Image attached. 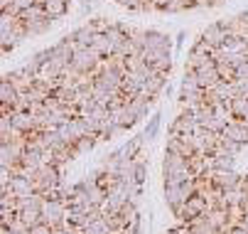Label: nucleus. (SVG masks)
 <instances>
[{"mask_svg":"<svg viewBox=\"0 0 248 234\" xmlns=\"http://www.w3.org/2000/svg\"><path fill=\"white\" fill-rule=\"evenodd\" d=\"M34 190L37 192H47V190H54L62 185V168L57 165H40V170L34 173Z\"/></svg>","mask_w":248,"mask_h":234,"instance_id":"nucleus-1","label":"nucleus"},{"mask_svg":"<svg viewBox=\"0 0 248 234\" xmlns=\"http://www.w3.org/2000/svg\"><path fill=\"white\" fill-rule=\"evenodd\" d=\"M66 202L57 197H45V205H42V222H47L49 227H62L66 219Z\"/></svg>","mask_w":248,"mask_h":234,"instance_id":"nucleus-2","label":"nucleus"},{"mask_svg":"<svg viewBox=\"0 0 248 234\" xmlns=\"http://www.w3.org/2000/svg\"><path fill=\"white\" fill-rule=\"evenodd\" d=\"M162 175H165V178H172V175H192V170H189V158H185V155H180V153L165 150Z\"/></svg>","mask_w":248,"mask_h":234,"instance_id":"nucleus-3","label":"nucleus"},{"mask_svg":"<svg viewBox=\"0 0 248 234\" xmlns=\"http://www.w3.org/2000/svg\"><path fill=\"white\" fill-rule=\"evenodd\" d=\"M202 40L206 42V45H211V47H224L226 42H229V32H226V27H224V22L219 20V22H211L204 32H202Z\"/></svg>","mask_w":248,"mask_h":234,"instance_id":"nucleus-4","label":"nucleus"},{"mask_svg":"<svg viewBox=\"0 0 248 234\" xmlns=\"http://www.w3.org/2000/svg\"><path fill=\"white\" fill-rule=\"evenodd\" d=\"M197 131H202V126L197 123L194 114H180L170 126V133H174V136H182V133H197Z\"/></svg>","mask_w":248,"mask_h":234,"instance_id":"nucleus-5","label":"nucleus"},{"mask_svg":"<svg viewBox=\"0 0 248 234\" xmlns=\"http://www.w3.org/2000/svg\"><path fill=\"white\" fill-rule=\"evenodd\" d=\"M224 136L226 138H231V141H236V143H248V123L246 121H241V118H231L229 123H226V128H224Z\"/></svg>","mask_w":248,"mask_h":234,"instance_id":"nucleus-6","label":"nucleus"},{"mask_svg":"<svg viewBox=\"0 0 248 234\" xmlns=\"http://www.w3.org/2000/svg\"><path fill=\"white\" fill-rule=\"evenodd\" d=\"M209 212V202H206V197L204 195H192L187 202H185V222L192 219V217H199V215H206Z\"/></svg>","mask_w":248,"mask_h":234,"instance_id":"nucleus-7","label":"nucleus"},{"mask_svg":"<svg viewBox=\"0 0 248 234\" xmlns=\"http://www.w3.org/2000/svg\"><path fill=\"white\" fill-rule=\"evenodd\" d=\"M211 180L217 187L229 190V187H238L241 185V175L236 170H211Z\"/></svg>","mask_w":248,"mask_h":234,"instance_id":"nucleus-8","label":"nucleus"},{"mask_svg":"<svg viewBox=\"0 0 248 234\" xmlns=\"http://www.w3.org/2000/svg\"><path fill=\"white\" fill-rule=\"evenodd\" d=\"M8 190H10L13 195H17V197H25V195L37 192V190H34V180H32V178H27V175H13V180H10ZM3 192H5V190H3Z\"/></svg>","mask_w":248,"mask_h":234,"instance_id":"nucleus-9","label":"nucleus"},{"mask_svg":"<svg viewBox=\"0 0 248 234\" xmlns=\"http://www.w3.org/2000/svg\"><path fill=\"white\" fill-rule=\"evenodd\" d=\"M206 219H209V224L214 227L217 232H226V229L231 227L229 210H221V207H209V212H206Z\"/></svg>","mask_w":248,"mask_h":234,"instance_id":"nucleus-10","label":"nucleus"},{"mask_svg":"<svg viewBox=\"0 0 248 234\" xmlns=\"http://www.w3.org/2000/svg\"><path fill=\"white\" fill-rule=\"evenodd\" d=\"M145 50L170 52L172 50V40L167 35H162V32H157V30H148V45H145Z\"/></svg>","mask_w":248,"mask_h":234,"instance_id":"nucleus-11","label":"nucleus"},{"mask_svg":"<svg viewBox=\"0 0 248 234\" xmlns=\"http://www.w3.org/2000/svg\"><path fill=\"white\" fill-rule=\"evenodd\" d=\"M167 150H170V153H180V155H185V158H189V155L197 153L189 141H185L182 136H174V133H170V138H167Z\"/></svg>","mask_w":248,"mask_h":234,"instance_id":"nucleus-12","label":"nucleus"},{"mask_svg":"<svg viewBox=\"0 0 248 234\" xmlns=\"http://www.w3.org/2000/svg\"><path fill=\"white\" fill-rule=\"evenodd\" d=\"M96 35H98V32L93 30V25L86 22V25H81L79 30H74L72 35H66V37H69V40H74V42H79V45H84V47H91L93 40H96Z\"/></svg>","mask_w":248,"mask_h":234,"instance_id":"nucleus-13","label":"nucleus"},{"mask_svg":"<svg viewBox=\"0 0 248 234\" xmlns=\"http://www.w3.org/2000/svg\"><path fill=\"white\" fill-rule=\"evenodd\" d=\"M103 59H108V57H113L116 54V47H113V42L108 40V35H103V32H98L96 35V40H93V45H91Z\"/></svg>","mask_w":248,"mask_h":234,"instance_id":"nucleus-14","label":"nucleus"},{"mask_svg":"<svg viewBox=\"0 0 248 234\" xmlns=\"http://www.w3.org/2000/svg\"><path fill=\"white\" fill-rule=\"evenodd\" d=\"M84 232L86 234H113V227H111V222H108V217H98V219H93V222H89L86 227H84Z\"/></svg>","mask_w":248,"mask_h":234,"instance_id":"nucleus-15","label":"nucleus"},{"mask_svg":"<svg viewBox=\"0 0 248 234\" xmlns=\"http://www.w3.org/2000/svg\"><path fill=\"white\" fill-rule=\"evenodd\" d=\"M153 96H157L165 86H167V74H157V72H150V77H148V82L143 84Z\"/></svg>","mask_w":248,"mask_h":234,"instance_id":"nucleus-16","label":"nucleus"},{"mask_svg":"<svg viewBox=\"0 0 248 234\" xmlns=\"http://www.w3.org/2000/svg\"><path fill=\"white\" fill-rule=\"evenodd\" d=\"M231 116L246 121L248 118V96H233L231 99Z\"/></svg>","mask_w":248,"mask_h":234,"instance_id":"nucleus-17","label":"nucleus"},{"mask_svg":"<svg viewBox=\"0 0 248 234\" xmlns=\"http://www.w3.org/2000/svg\"><path fill=\"white\" fill-rule=\"evenodd\" d=\"M199 91H202V86L197 82V74L185 69V77L180 82V94H199Z\"/></svg>","mask_w":248,"mask_h":234,"instance_id":"nucleus-18","label":"nucleus"},{"mask_svg":"<svg viewBox=\"0 0 248 234\" xmlns=\"http://www.w3.org/2000/svg\"><path fill=\"white\" fill-rule=\"evenodd\" d=\"M17 217H20L27 227H34V224L42 222V207H25V210L17 212Z\"/></svg>","mask_w":248,"mask_h":234,"instance_id":"nucleus-19","label":"nucleus"},{"mask_svg":"<svg viewBox=\"0 0 248 234\" xmlns=\"http://www.w3.org/2000/svg\"><path fill=\"white\" fill-rule=\"evenodd\" d=\"M27 25V32H30V37H34V35H45V32L52 27V17H40V20H30V22H25Z\"/></svg>","mask_w":248,"mask_h":234,"instance_id":"nucleus-20","label":"nucleus"},{"mask_svg":"<svg viewBox=\"0 0 248 234\" xmlns=\"http://www.w3.org/2000/svg\"><path fill=\"white\" fill-rule=\"evenodd\" d=\"M96 141H98V136H84V138H79V141H77V146H74L77 155H79V153H86V150H91V148L96 146Z\"/></svg>","mask_w":248,"mask_h":234,"instance_id":"nucleus-21","label":"nucleus"},{"mask_svg":"<svg viewBox=\"0 0 248 234\" xmlns=\"http://www.w3.org/2000/svg\"><path fill=\"white\" fill-rule=\"evenodd\" d=\"M160 118H162L160 114H155V116L150 118V123H148V128H145V133H143L145 138H155V136H157V128H160Z\"/></svg>","mask_w":248,"mask_h":234,"instance_id":"nucleus-22","label":"nucleus"},{"mask_svg":"<svg viewBox=\"0 0 248 234\" xmlns=\"http://www.w3.org/2000/svg\"><path fill=\"white\" fill-rule=\"evenodd\" d=\"M52 232H54V227H49L47 222H40V224L30 227V234H52Z\"/></svg>","mask_w":248,"mask_h":234,"instance_id":"nucleus-23","label":"nucleus"},{"mask_svg":"<svg viewBox=\"0 0 248 234\" xmlns=\"http://www.w3.org/2000/svg\"><path fill=\"white\" fill-rule=\"evenodd\" d=\"M226 234H248V229H246V227L238 222V224H231V227L226 229Z\"/></svg>","mask_w":248,"mask_h":234,"instance_id":"nucleus-24","label":"nucleus"},{"mask_svg":"<svg viewBox=\"0 0 248 234\" xmlns=\"http://www.w3.org/2000/svg\"><path fill=\"white\" fill-rule=\"evenodd\" d=\"M52 234H72V232H69V229H66V227H57V229H54V232H52Z\"/></svg>","mask_w":248,"mask_h":234,"instance_id":"nucleus-25","label":"nucleus"},{"mask_svg":"<svg viewBox=\"0 0 248 234\" xmlns=\"http://www.w3.org/2000/svg\"><path fill=\"white\" fill-rule=\"evenodd\" d=\"M241 224H243V227H246V229H248V212H246V215H243V219H241Z\"/></svg>","mask_w":248,"mask_h":234,"instance_id":"nucleus-26","label":"nucleus"},{"mask_svg":"<svg viewBox=\"0 0 248 234\" xmlns=\"http://www.w3.org/2000/svg\"><path fill=\"white\" fill-rule=\"evenodd\" d=\"M167 234H177V232H174V229H170V232H167Z\"/></svg>","mask_w":248,"mask_h":234,"instance_id":"nucleus-27","label":"nucleus"},{"mask_svg":"<svg viewBox=\"0 0 248 234\" xmlns=\"http://www.w3.org/2000/svg\"><path fill=\"white\" fill-rule=\"evenodd\" d=\"M113 3H121V0H113Z\"/></svg>","mask_w":248,"mask_h":234,"instance_id":"nucleus-28","label":"nucleus"},{"mask_svg":"<svg viewBox=\"0 0 248 234\" xmlns=\"http://www.w3.org/2000/svg\"><path fill=\"white\" fill-rule=\"evenodd\" d=\"M246 123H248V118H246Z\"/></svg>","mask_w":248,"mask_h":234,"instance_id":"nucleus-29","label":"nucleus"}]
</instances>
